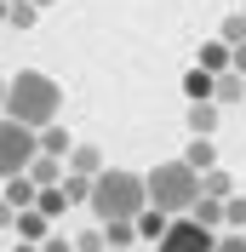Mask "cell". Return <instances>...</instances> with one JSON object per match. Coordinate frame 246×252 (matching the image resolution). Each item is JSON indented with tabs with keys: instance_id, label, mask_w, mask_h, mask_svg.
Here are the masks:
<instances>
[{
	"instance_id": "obj_9",
	"label": "cell",
	"mask_w": 246,
	"mask_h": 252,
	"mask_svg": "<svg viewBox=\"0 0 246 252\" xmlns=\"http://www.w3.org/2000/svg\"><path fill=\"white\" fill-rule=\"evenodd\" d=\"M0 201L12 206V212H29V206L40 201V189H34V178H6V184H0Z\"/></svg>"
},
{
	"instance_id": "obj_11",
	"label": "cell",
	"mask_w": 246,
	"mask_h": 252,
	"mask_svg": "<svg viewBox=\"0 0 246 252\" xmlns=\"http://www.w3.org/2000/svg\"><path fill=\"white\" fill-rule=\"evenodd\" d=\"M17 235H23V247H29V241H46L52 235V218L29 206V212H17Z\"/></svg>"
},
{
	"instance_id": "obj_20",
	"label": "cell",
	"mask_w": 246,
	"mask_h": 252,
	"mask_svg": "<svg viewBox=\"0 0 246 252\" xmlns=\"http://www.w3.org/2000/svg\"><path fill=\"white\" fill-rule=\"evenodd\" d=\"M223 223H235V235H246V201H241V195L223 201Z\"/></svg>"
},
{
	"instance_id": "obj_8",
	"label": "cell",
	"mask_w": 246,
	"mask_h": 252,
	"mask_svg": "<svg viewBox=\"0 0 246 252\" xmlns=\"http://www.w3.org/2000/svg\"><path fill=\"white\" fill-rule=\"evenodd\" d=\"M178 160H184L189 172L206 178V172H217V143H212V138H189V149H184Z\"/></svg>"
},
{
	"instance_id": "obj_4",
	"label": "cell",
	"mask_w": 246,
	"mask_h": 252,
	"mask_svg": "<svg viewBox=\"0 0 246 252\" xmlns=\"http://www.w3.org/2000/svg\"><path fill=\"white\" fill-rule=\"evenodd\" d=\"M34 160H40V132H29V126L0 115V184L6 178H29Z\"/></svg>"
},
{
	"instance_id": "obj_25",
	"label": "cell",
	"mask_w": 246,
	"mask_h": 252,
	"mask_svg": "<svg viewBox=\"0 0 246 252\" xmlns=\"http://www.w3.org/2000/svg\"><path fill=\"white\" fill-rule=\"evenodd\" d=\"M217 252H246V235H217Z\"/></svg>"
},
{
	"instance_id": "obj_17",
	"label": "cell",
	"mask_w": 246,
	"mask_h": 252,
	"mask_svg": "<svg viewBox=\"0 0 246 252\" xmlns=\"http://www.w3.org/2000/svg\"><path fill=\"white\" fill-rule=\"evenodd\" d=\"M34 212H46V218L58 223L63 212H69V201H63V184H58V189H40V201H34Z\"/></svg>"
},
{
	"instance_id": "obj_26",
	"label": "cell",
	"mask_w": 246,
	"mask_h": 252,
	"mask_svg": "<svg viewBox=\"0 0 246 252\" xmlns=\"http://www.w3.org/2000/svg\"><path fill=\"white\" fill-rule=\"evenodd\" d=\"M6 223H17V212H12L6 201H0V229H6Z\"/></svg>"
},
{
	"instance_id": "obj_27",
	"label": "cell",
	"mask_w": 246,
	"mask_h": 252,
	"mask_svg": "<svg viewBox=\"0 0 246 252\" xmlns=\"http://www.w3.org/2000/svg\"><path fill=\"white\" fill-rule=\"evenodd\" d=\"M6 17H12V0H0V23H6Z\"/></svg>"
},
{
	"instance_id": "obj_30",
	"label": "cell",
	"mask_w": 246,
	"mask_h": 252,
	"mask_svg": "<svg viewBox=\"0 0 246 252\" xmlns=\"http://www.w3.org/2000/svg\"><path fill=\"white\" fill-rule=\"evenodd\" d=\"M17 252H40V247H17Z\"/></svg>"
},
{
	"instance_id": "obj_7",
	"label": "cell",
	"mask_w": 246,
	"mask_h": 252,
	"mask_svg": "<svg viewBox=\"0 0 246 252\" xmlns=\"http://www.w3.org/2000/svg\"><path fill=\"white\" fill-rule=\"evenodd\" d=\"M195 69H206V75H235V46H223V40H206V46H200V63Z\"/></svg>"
},
{
	"instance_id": "obj_5",
	"label": "cell",
	"mask_w": 246,
	"mask_h": 252,
	"mask_svg": "<svg viewBox=\"0 0 246 252\" xmlns=\"http://www.w3.org/2000/svg\"><path fill=\"white\" fill-rule=\"evenodd\" d=\"M160 252H217V235L200 229L195 218H172V229L160 235Z\"/></svg>"
},
{
	"instance_id": "obj_18",
	"label": "cell",
	"mask_w": 246,
	"mask_h": 252,
	"mask_svg": "<svg viewBox=\"0 0 246 252\" xmlns=\"http://www.w3.org/2000/svg\"><path fill=\"white\" fill-rule=\"evenodd\" d=\"M241 97H246V80L241 75H223V80H217V103H241Z\"/></svg>"
},
{
	"instance_id": "obj_22",
	"label": "cell",
	"mask_w": 246,
	"mask_h": 252,
	"mask_svg": "<svg viewBox=\"0 0 246 252\" xmlns=\"http://www.w3.org/2000/svg\"><path fill=\"white\" fill-rule=\"evenodd\" d=\"M6 23H12V29H34V23H40V12H34L29 0H17V6H12V17H6Z\"/></svg>"
},
{
	"instance_id": "obj_13",
	"label": "cell",
	"mask_w": 246,
	"mask_h": 252,
	"mask_svg": "<svg viewBox=\"0 0 246 252\" xmlns=\"http://www.w3.org/2000/svg\"><path fill=\"white\" fill-rule=\"evenodd\" d=\"M189 132L195 138H212L217 132V103H189Z\"/></svg>"
},
{
	"instance_id": "obj_29",
	"label": "cell",
	"mask_w": 246,
	"mask_h": 252,
	"mask_svg": "<svg viewBox=\"0 0 246 252\" xmlns=\"http://www.w3.org/2000/svg\"><path fill=\"white\" fill-rule=\"evenodd\" d=\"M29 6H34V12H40V6H52V0H29Z\"/></svg>"
},
{
	"instance_id": "obj_16",
	"label": "cell",
	"mask_w": 246,
	"mask_h": 252,
	"mask_svg": "<svg viewBox=\"0 0 246 252\" xmlns=\"http://www.w3.org/2000/svg\"><path fill=\"white\" fill-rule=\"evenodd\" d=\"M189 218H195L200 229H217V223H223V201H206V195H200V201L189 206Z\"/></svg>"
},
{
	"instance_id": "obj_21",
	"label": "cell",
	"mask_w": 246,
	"mask_h": 252,
	"mask_svg": "<svg viewBox=\"0 0 246 252\" xmlns=\"http://www.w3.org/2000/svg\"><path fill=\"white\" fill-rule=\"evenodd\" d=\"M63 201H92V178H63Z\"/></svg>"
},
{
	"instance_id": "obj_6",
	"label": "cell",
	"mask_w": 246,
	"mask_h": 252,
	"mask_svg": "<svg viewBox=\"0 0 246 252\" xmlns=\"http://www.w3.org/2000/svg\"><path fill=\"white\" fill-rule=\"evenodd\" d=\"M63 166H69V178H103V172H109L97 143H75V155L63 160Z\"/></svg>"
},
{
	"instance_id": "obj_28",
	"label": "cell",
	"mask_w": 246,
	"mask_h": 252,
	"mask_svg": "<svg viewBox=\"0 0 246 252\" xmlns=\"http://www.w3.org/2000/svg\"><path fill=\"white\" fill-rule=\"evenodd\" d=\"M0 109H6V80H0Z\"/></svg>"
},
{
	"instance_id": "obj_2",
	"label": "cell",
	"mask_w": 246,
	"mask_h": 252,
	"mask_svg": "<svg viewBox=\"0 0 246 252\" xmlns=\"http://www.w3.org/2000/svg\"><path fill=\"white\" fill-rule=\"evenodd\" d=\"M92 218L97 229L103 223H138L143 212H149V184H143V172H126V166H109L103 178H92Z\"/></svg>"
},
{
	"instance_id": "obj_15",
	"label": "cell",
	"mask_w": 246,
	"mask_h": 252,
	"mask_svg": "<svg viewBox=\"0 0 246 252\" xmlns=\"http://www.w3.org/2000/svg\"><path fill=\"white\" fill-rule=\"evenodd\" d=\"M200 195H206V201H229V195H235L229 172H223V166H217V172H206V178H200Z\"/></svg>"
},
{
	"instance_id": "obj_23",
	"label": "cell",
	"mask_w": 246,
	"mask_h": 252,
	"mask_svg": "<svg viewBox=\"0 0 246 252\" xmlns=\"http://www.w3.org/2000/svg\"><path fill=\"white\" fill-rule=\"evenodd\" d=\"M75 252H109L103 229H86V235H75Z\"/></svg>"
},
{
	"instance_id": "obj_12",
	"label": "cell",
	"mask_w": 246,
	"mask_h": 252,
	"mask_svg": "<svg viewBox=\"0 0 246 252\" xmlns=\"http://www.w3.org/2000/svg\"><path fill=\"white\" fill-rule=\"evenodd\" d=\"M40 155H52V160H69V155H75V143H69L63 126H46V132H40Z\"/></svg>"
},
{
	"instance_id": "obj_10",
	"label": "cell",
	"mask_w": 246,
	"mask_h": 252,
	"mask_svg": "<svg viewBox=\"0 0 246 252\" xmlns=\"http://www.w3.org/2000/svg\"><path fill=\"white\" fill-rule=\"evenodd\" d=\"M184 97H189V103H217V75L189 69V75H184Z\"/></svg>"
},
{
	"instance_id": "obj_3",
	"label": "cell",
	"mask_w": 246,
	"mask_h": 252,
	"mask_svg": "<svg viewBox=\"0 0 246 252\" xmlns=\"http://www.w3.org/2000/svg\"><path fill=\"white\" fill-rule=\"evenodd\" d=\"M143 184H149V206H160L166 218H189V206L200 201V172H189L184 160H154Z\"/></svg>"
},
{
	"instance_id": "obj_19",
	"label": "cell",
	"mask_w": 246,
	"mask_h": 252,
	"mask_svg": "<svg viewBox=\"0 0 246 252\" xmlns=\"http://www.w3.org/2000/svg\"><path fill=\"white\" fill-rule=\"evenodd\" d=\"M223 46H246V12L241 17H223V34H217Z\"/></svg>"
},
{
	"instance_id": "obj_24",
	"label": "cell",
	"mask_w": 246,
	"mask_h": 252,
	"mask_svg": "<svg viewBox=\"0 0 246 252\" xmlns=\"http://www.w3.org/2000/svg\"><path fill=\"white\" fill-rule=\"evenodd\" d=\"M40 252H75V241H69V235H46V241H40Z\"/></svg>"
},
{
	"instance_id": "obj_31",
	"label": "cell",
	"mask_w": 246,
	"mask_h": 252,
	"mask_svg": "<svg viewBox=\"0 0 246 252\" xmlns=\"http://www.w3.org/2000/svg\"><path fill=\"white\" fill-rule=\"evenodd\" d=\"M12 6H17V0H12Z\"/></svg>"
},
{
	"instance_id": "obj_14",
	"label": "cell",
	"mask_w": 246,
	"mask_h": 252,
	"mask_svg": "<svg viewBox=\"0 0 246 252\" xmlns=\"http://www.w3.org/2000/svg\"><path fill=\"white\" fill-rule=\"evenodd\" d=\"M166 229H172V218L160 212V206H149V212L138 218V241H154V247H160V235H166Z\"/></svg>"
},
{
	"instance_id": "obj_1",
	"label": "cell",
	"mask_w": 246,
	"mask_h": 252,
	"mask_svg": "<svg viewBox=\"0 0 246 252\" xmlns=\"http://www.w3.org/2000/svg\"><path fill=\"white\" fill-rule=\"evenodd\" d=\"M6 121L29 126V132H46V126H58L63 115V86L52 75H40V69H23V75L6 80Z\"/></svg>"
}]
</instances>
